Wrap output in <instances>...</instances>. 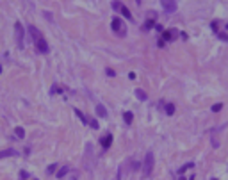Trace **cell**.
Segmentation results:
<instances>
[{
	"instance_id": "obj_14",
	"label": "cell",
	"mask_w": 228,
	"mask_h": 180,
	"mask_svg": "<svg viewBox=\"0 0 228 180\" xmlns=\"http://www.w3.org/2000/svg\"><path fill=\"white\" fill-rule=\"evenodd\" d=\"M164 111H166L167 116L175 114V105H173V104H164Z\"/></svg>"
},
{
	"instance_id": "obj_22",
	"label": "cell",
	"mask_w": 228,
	"mask_h": 180,
	"mask_svg": "<svg viewBox=\"0 0 228 180\" xmlns=\"http://www.w3.org/2000/svg\"><path fill=\"white\" fill-rule=\"evenodd\" d=\"M89 125L93 127V129H98V121H96L95 118H89Z\"/></svg>"
},
{
	"instance_id": "obj_18",
	"label": "cell",
	"mask_w": 228,
	"mask_h": 180,
	"mask_svg": "<svg viewBox=\"0 0 228 180\" xmlns=\"http://www.w3.org/2000/svg\"><path fill=\"white\" fill-rule=\"evenodd\" d=\"M136 96H137L139 100H143V102H144L146 98H148V95H146V93H144L143 89H136Z\"/></svg>"
},
{
	"instance_id": "obj_20",
	"label": "cell",
	"mask_w": 228,
	"mask_h": 180,
	"mask_svg": "<svg viewBox=\"0 0 228 180\" xmlns=\"http://www.w3.org/2000/svg\"><path fill=\"white\" fill-rule=\"evenodd\" d=\"M55 169H57V166H55V164H50L48 168H46V173H48V175H53V173H55Z\"/></svg>"
},
{
	"instance_id": "obj_12",
	"label": "cell",
	"mask_w": 228,
	"mask_h": 180,
	"mask_svg": "<svg viewBox=\"0 0 228 180\" xmlns=\"http://www.w3.org/2000/svg\"><path fill=\"white\" fill-rule=\"evenodd\" d=\"M96 114H98L100 118H107V109L103 107L102 104H98V105H96Z\"/></svg>"
},
{
	"instance_id": "obj_11",
	"label": "cell",
	"mask_w": 228,
	"mask_h": 180,
	"mask_svg": "<svg viewBox=\"0 0 228 180\" xmlns=\"http://www.w3.org/2000/svg\"><path fill=\"white\" fill-rule=\"evenodd\" d=\"M11 155H18V152H16V150H13V148H9V150H2V152H0V159L11 157Z\"/></svg>"
},
{
	"instance_id": "obj_24",
	"label": "cell",
	"mask_w": 228,
	"mask_h": 180,
	"mask_svg": "<svg viewBox=\"0 0 228 180\" xmlns=\"http://www.w3.org/2000/svg\"><path fill=\"white\" fill-rule=\"evenodd\" d=\"M107 75H109V77H114V75H116V73H114V70H111V68H107Z\"/></svg>"
},
{
	"instance_id": "obj_23",
	"label": "cell",
	"mask_w": 228,
	"mask_h": 180,
	"mask_svg": "<svg viewBox=\"0 0 228 180\" xmlns=\"http://www.w3.org/2000/svg\"><path fill=\"white\" fill-rule=\"evenodd\" d=\"M219 39H223V41H228V34H225V32H219Z\"/></svg>"
},
{
	"instance_id": "obj_8",
	"label": "cell",
	"mask_w": 228,
	"mask_h": 180,
	"mask_svg": "<svg viewBox=\"0 0 228 180\" xmlns=\"http://www.w3.org/2000/svg\"><path fill=\"white\" fill-rule=\"evenodd\" d=\"M34 45H36V48H38V52H41V54H46V52H48V45H46V41H45V38H43V39H38V41H36Z\"/></svg>"
},
{
	"instance_id": "obj_16",
	"label": "cell",
	"mask_w": 228,
	"mask_h": 180,
	"mask_svg": "<svg viewBox=\"0 0 228 180\" xmlns=\"http://www.w3.org/2000/svg\"><path fill=\"white\" fill-rule=\"evenodd\" d=\"M68 173H70V168L68 166H63V168L57 171V178H63L64 175H68Z\"/></svg>"
},
{
	"instance_id": "obj_10",
	"label": "cell",
	"mask_w": 228,
	"mask_h": 180,
	"mask_svg": "<svg viewBox=\"0 0 228 180\" xmlns=\"http://www.w3.org/2000/svg\"><path fill=\"white\" fill-rule=\"evenodd\" d=\"M111 143H112V134H107V136L102 139V148H103V150H107V148L111 146Z\"/></svg>"
},
{
	"instance_id": "obj_2",
	"label": "cell",
	"mask_w": 228,
	"mask_h": 180,
	"mask_svg": "<svg viewBox=\"0 0 228 180\" xmlns=\"http://www.w3.org/2000/svg\"><path fill=\"white\" fill-rule=\"evenodd\" d=\"M153 166H155V157H153L152 152H148L144 155V161H143V177H150L152 175Z\"/></svg>"
},
{
	"instance_id": "obj_19",
	"label": "cell",
	"mask_w": 228,
	"mask_h": 180,
	"mask_svg": "<svg viewBox=\"0 0 228 180\" xmlns=\"http://www.w3.org/2000/svg\"><path fill=\"white\" fill-rule=\"evenodd\" d=\"M189 168H194V162H187V164H184L182 168L178 169V175H182V173H185V169H189Z\"/></svg>"
},
{
	"instance_id": "obj_15",
	"label": "cell",
	"mask_w": 228,
	"mask_h": 180,
	"mask_svg": "<svg viewBox=\"0 0 228 180\" xmlns=\"http://www.w3.org/2000/svg\"><path fill=\"white\" fill-rule=\"evenodd\" d=\"M73 112H75V114H77V116L80 118V121H82L84 125H88V123H89V118H88V116H84V114H82V112H80L78 109H75V111H73Z\"/></svg>"
},
{
	"instance_id": "obj_4",
	"label": "cell",
	"mask_w": 228,
	"mask_h": 180,
	"mask_svg": "<svg viewBox=\"0 0 228 180\" xmlns=\"http://www.w3.org/2000/svg\"><path fill=\"white\" fill-rule=\"evenodd\" d=\"M111 5H112V9H114V11H119V13H121V15H123L125 18L132 20V15H130V11L125 7V4H121V2H112Z\"/></svg>"
},
{
	"instance_id": "obj_21",
	"label": "cell",
	"mask_w": 228,
	"mask_h": 180,
	"mask_svg": "<svg viewBox=\"0 0 228 180\" xmlns=\"http://www.w3.org/2000/svg\"><path fill=\"white\" fill-rule=\"evenodd\" d=\"M223 109V104H216V105H212V112H217Z\"/></svg>"
},
{
	"instance_id": "obj_13",
	"label": "cell",
	"mask_w": 228,
	"mask_h": 180,
	"mask_svg": "<svg viewBox=\"0 0 228 180\" xmlns=\"http://www.w3.org/2000/svg\"><path fill=\"white\" fill-rule=\"evenodd\" d=\"M123 119H125L127 125H130V123L134 121V114H132L130 111H127V112H123Z\"/></svg>"
},
{
	"instance_id": "obj_7",
	"label": "cell",
	"mask_w": 228,
	"mask_h": 180,
	"mask_svg": "<svg viewBox=\"0 0 228 180\" xmlns=\"http://www.w3.org/2000/svg\"><path fill=\"white\" fill-rule=\"evenodd\" d=\"M29 34L32 36V39H34V43L38 41V39H43V34L39 32L38 27H34V25H29Z\"/></svg>"
},
{
	"instance_id": "obj_25",
	"label": "cell",
	"mask_w": 228,
	"mask_h": 180,
	"mask_svg": "<svg viewBox=\"0 0 228 180\" xmlns=\"http://www.w3.org/2000/svg\"><path fill=\"white\" fill-rule=\"evenodd\" d=\"M0 71H2V66H0Z\"/></svg>"
},
{
	"instance_id": "obj_26",
	"label": "cell",
	"mask_w": 228,
	"mask_h": 180,
	"mask_svg": "<svg viewBox=\"0 0 228 180\" xmlns=\"http://www.w3.org/2000/svg\"><path fill=\"white\" fill-rule=\"evenodd\" d=\"M212 180H217V178H212Z\"/></svg>"
},
{
	"instance_id": "obj_9",
	"label": "cell",
	"mask_w": 228,
	"mask_h": 180,
	"mask_svg": "<svg viewBox=\"0 0 228 180\" xmlns=\"http://www.w3.org/2000/svg\"><path fill=\"white\" fill-rule=\"evenodd\" d=\"M153 27H157L155 20H146V22L143 23V30H144V32H148V30H150V29H153Z\"/></svg>"
},
{
	"instance_id": "obj_5",
	"label": "cell",
	"mask_w": 228,
	"mask_h": 180,
	"mask_svg": "<svg viewBox=\"0 0 228 180\" xmlns=\"http://www.w3.org/2000/svg\"><path fill=\"white\" fill-rule=\"evenodd\" d=\"M160 5H162L164 13H167V15H171V13L177 11V2H173V0H162Z\"/></svg>"
},
{
	"instance_id": "obj_1",
	"label": "cell",
	"mask_w": 228,
	"mask_h": 180,
	"mask_svg": "<svg viewBox=\"0 0 228 180\" xmlns=\"http://www.w3.org/2000/svg\"><path fill=\"white\" fill-rule=\"evenodd\" d=\"M111 27H112V32H114L116 36H119V38H125V36H127V25H125V22H123L119 16H114V18H112Z\"/></svg>"
},
{
	"instance_id": "obj_17",
	"label": "cell",
	"mask_w": 228,
	"mask_h": 180,
	"mask_svg": "<svg viewBox=\"0 0 228 180\" xmlns=\"http://www.w3.org/2000/svg\"><path fill=\"white\" fill-rule=\"evenodd\" d=\"M14 134H16L18 139H23V137H25V130L22 129V127H16V129H14Z\"/></svg>"
},
{
	"instance_id": "obj_3",
	"label": "cell",
	"mask_w": 228,
	"mask_h": 180,
	"mask_svg": "<svg viewBox=\"0 0 228 180\" xmlns=\"http://www.w3.org/2000/svg\"><path fill=\"white\" fill-rule=\"evenodd\" d=\"M23 36H25V30H23V25L16 22L14 23V38H16V43L20 48H23Z\"/></svg>"
},
{
	"instance_id": "obj_6",
	"label": "cell",
	"mask_w": 228,
	"mask_h": 180,
	"mask_svg": "<svg viewBox=\"0 0 228 180\" xmlns=\"http://www.w3.org/2000/svg\"><path fill=\"white\" fill-rule=\"evenodd\" d=\"M178 38V30L177 29H171V30H166L162 32V41H173V39H177Z\"/></svg>"
},
{
	"instance_id": "obj_27",
	"label": "cell",
	"mask_w": 228,
	"mask_h": 180,
	"mask_svg": "<svg viewBox=\"0 0 228 180\" xmlns=\"http://www.w3.org/2000/svg\"><path fill=\"white\" fill-rule=\"evenodd\" d=\"M226 29H228V25H226Z\"/></svg>"
}]
</instances>
